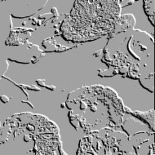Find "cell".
I'll list each match as a JSON object with an SVG mask.
<instances>
[{
	"label": "cell",
	"mask_w": 155,
	"mask_h": 155,
	"mask_svg": "<svg viewBox=\"0 0 155 155\" xmlns=\"http://www.w3.org/2000/svg\"><path fill=\"white\" fill-rule=\"evenodd\" d=\"M120 15L118 0H77L62 25L64 32L100 37L112 30Z\"/></svg>",
	"instance_id": "obj_1"
},
{
	"label": "cell",
	"mask_w": 155,
	"mask_h": 155,
	"mask_svg": "<svg viewBox=\"0 0 155 155\" xmlns=\"http://www.w3.org/2000/svg\"><path fill=\"white\" fill-rule=\"evenodd\" d=\"M144 11L152 24H154V0H144Z\"/></svg>",
	"instance_id": "obj_2"
},
{
	"label": "cell",
	"mask_w": 155,
	"mask_h": 155,
	"mask_svg": "<svg viewBox=\"0 0 155 155\" xmlns=\"http://www.w3.org/2000/svg\"><path fill=\"white\" fill-rule=\"evenodd\" d=\"M120 1H122V0H120Z\"/></svg>",
	"instance_id": "obj_3"
}]
</instances>
